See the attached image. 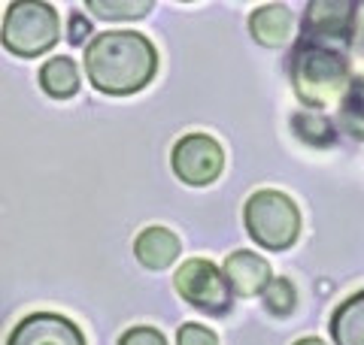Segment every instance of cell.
<instances>
[{"label":"cell","instance_id":"obj_1","mask_svg":"<svg viewBox=\"0 0 364 345\" xmlns=\"http://www.w3.org/2000/svg\"><path fill=\"white\" fill-rule=\"evenodd\" d=\"M155 70V45L136 31H107L85 45V73L100 94H134L152 82Z\"/></svg>","mask_w":364,"mask_h":345},{"label":"cell","instance_id":"obj_2","mask_svg":"<svg viewBox=\"0 0 364 345\" xmlns=\"http://www.w3.org/2000/svg\"><path fill=\"white\" fill-rule=\"evenodd\" d=\"M291 82L304 103L310 106H328L334 97H343L349 85V64L340 52L316 49V45L298 43L291 58Z\"/></svg>","mask_w":364,"mask_h":345},{"label":"cell","instance_id":"obj_3","mask_svg":"<svg viewBox=\"0 0 364 345\" xmlns=\"http://www.w3.org/2000/svg\"><path fill=\"white\" fill-rule=\"evenodd\" d=\"M61 37L58 9L46 0H18L6 9L0 40L18 58H37L55 49Z\"/></svg>","mask_w":364,"mask_h":345},{"label":"cell","instance_id":"obj_4","mask_svg":"<svg viewBox=\"0 0 364 345\" xmlns=\"http://www.w3.org/2000/svg\"><path fill=\"white\" fill-rule=\"evenodd\" d=\"M246 230L258 246L270 251L289 248L301 234V212L294 200L282 191H258L246 200Z\"/></svg>","mask_w":364,"mask_h":345},{"label":"cell","instance_id":"obj_5","mask_svg":"<svg viewBox=\"0 0 364 345\" xmlns=\"http://www.w3.org/2000/svg\"><path fill=\"white\" fill-rule=\"evenodd\" d=\"M176 291L182 300H188L191 306L203 309L210 315H228L231 312V288H228L225 275L219 267H213L210 261H186L176 270Z\"/></svg>","mask_w":364,"mask_h":345},{"label":"cell","instance_id":"obj_6","mask_svg":"<svg viewBox=\"0 0 364 345\" xmlns=\"http://www.w3.org/2000/svg\"><path fill=\"white\" fill-rule=\"evenodd\" d=\"M352 18H355V6L346 0H316L304 13L301 43L328 52L331 45H346L352 40Z\"/></svg>","mask_w":364,"mask_h":345},{"label":"cell","instance_id":"obj_7","mask_svg":"<svg viewBox=\"0 0 364 345\" xmlns=\"http://www.w3.org/2000/svg\"><path fill=\"white\" fill-rule=\"evenodd\" d=\"M225 167L222 146L207 133H188L173 146V172L186 185H210Z\"/></svg>","mask_w":364,"mask_h":345},{"label":"cell","instance_id":"obj_8","mask_svg":"<svg viewBox=\"0 0 364 345\" xmlns=\"http://www.w3.org/2000/svg\"><path fill=\"white\" fill-rule=\"evenodd\" d=\"M6 345H85V336L58 312H33L13 327Z\"/></svg>","mask_w":364,"mask_h":345},{"label":"cell","instance_id":"obj_9","mask_svg":"<svg viewBox=\"0 0 364 345\" xmlns=\"http://www.w3.org/2000/svg\"><path fill=\"white\" fill-rule=\"evenodd\" d=\"M225 282L234 294L240 297H252V294H264V288L270 285V267L267 261H261L255 251H234L225 261Z\"/></svg>","mask_w":364,"mask_h":345},{"label":"cell","instance_id":"obj_10","mask_svg":"<svg viewBox=\"0 0 364 345\" xmlns=\"http://www.w3.org/2000/svg\"><path fill=\"white\" fill-rule=\"evenodd\" d=\"M134 255L146 270H167L179 258V239L167 227H146L134 243Z\"/></svg>","mask_w":364,"mask_h":345},{"label":"cell","instance_id":"obj_11","mask_svg":"<svg viewBox=\"0 0 364 345\" xmlns=\"http://www.w3.org/2000/svg\"><path fill=\"white\" fill-rule=\"evenodd\" d=\"M249 31H252V37L267 45V49H277L289 40L291 33V13L289 6H279V4H270V6H261L252 13L249 18Z\"/></svg>","mask_w":364,"mask_h":345},{"label":"cell","instance_id":"obj_12","mask_svg":"<svg viewBox=\"0 0 364 345\" xmlns=\"http://www.w3.org/2000/svg\"><path fill=\"white\" fill-rule=\"evenodd\" d=\"M40 88L55 100H67L79 91V67L73 58L58 55L40 67Z\"/></svg>","mask_w":364,"mask_h":345},{"label":"cell","instance_id":"obj_13","mask_svg":"<svg viewBox=\"0 0 364 345\" xmlns=\"http://www.w3.org/2000/svg\"><path fill=\"white\" fill-rule=\"evenodd\" d=\"M334 345H364V291L352 294L331 318Z\"/></svg>","mask_w":364,"mask_h":345},{"label":"cell","instance_id":"obj_14","mask_svg":"<svg viewBox=\"0 0 364 345\" xmlns=\"http://www.w3.org/2000/svg\"><path fill=\"white\" fill-rule=\"evenodd\" d=\"M340 124L349 136L364 140V76L352 79L343 91V100H340Z\"/></svg>","mask_w":364,"mask_h":345},{"label":"cell","instance_id":"obj_15","mask_svg":"<svg viewBox=\"0 0 364 345\" xmlns=\"http://www.w3.org/2000/svg\"><path fill=\"white\" fill-rule=\"evenodd\" d=\"M291 128L304 143H310L316 148H325V146L334 143V128L328 119H322V115L298 112V115H291Z\"/></svg>","mask_w":364,"mask_h":345},{"label":"cell","instance_id":"obj_16","mask_svg":"<svg viewBox=\"0 0 364 345\" xmlns=\"http://www.w3.org/2000/svg\"><path fill=\"white\" fill-rule=\"evenodd\" d=\"M88 13H95L97 18H140L146 13H152L149 0H88L85 4Z\"/></svg>","mask_w":364,"mask_h":345},{"label":"cell","instance_id":"obj_17","mask_svg":"<svg viewBox=\"0 0 364 345\" xmlns=\"http://www.w3.org/2000/svg\"><path fill=\"white\" fill-rule=\"evenodd\" d=\"M294 303H298V294H294V285L289 279H270V285L264 288V306L273 315H289Z\"/></svg>","mask_w":364,"mask_h":345},{"label":"cell","instance_id":"obj_18","mask_svg":"<svg viewBox=\"0 0 364 345\" xmlns=\"http://www.w3.org/2000/svg\"><path fill=\"white\" fill-rule=\"evenodd\" d=\"M176 345H219L215 333L200 324H182L176 333Z\"/></svg>","mask_w":364,"mask_h":345},{"label":"cell","instance_id":"obj_19","mask_svg":"<svg viewBox=\"0 0 364 345\" xmlns=\"http://www.w3.org/2000/svg\"><path fill=\"white\" fill-rule=\"evenodd\" d=\"M119 345H167V342L155 327H131L122 333Z\"/></svg>","mask_w":364,"mask_h":345},{"label":"cell","instance_id":"obj_20","mask_svg":"<svg viewBox=\"0 0 364 345\" xmlns=\"http://www.w3.org/2000/svg\"><path fill=\"white\" fill-rule=\"evenodd\" d=\"M88 33H91V25L79 13H73V18H70V43H85Z\"/></svg>","mask_w":364,"mask_h":345},{"label":"cell","instance_id":"obj_21","mask_svg":"<svg viewBox=\"0 0 364 345\" xmlns=\"http://www.w3.org/2000/svg\"><path fill=\"white\" fill-rule=\"evenodd\" d=\"M294 345H328L325 339H316V336H306V339H298Z\"/></svg>","mask_w":364,"mask_h":345}]
</instances>
